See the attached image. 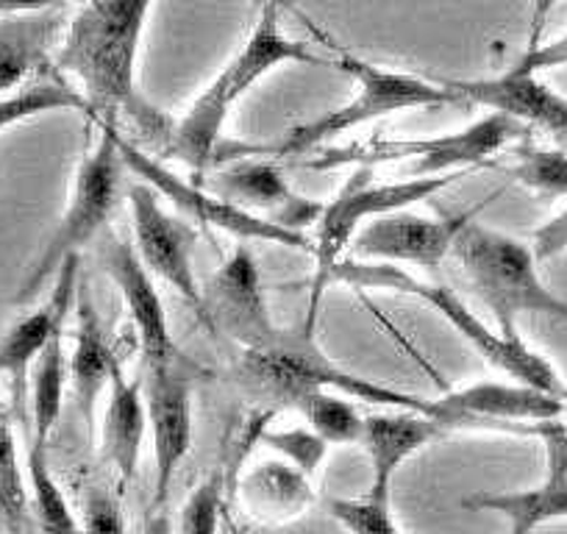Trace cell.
Returning a JSON list of instances; mask_svg holds the SVG:
<instances>
[{
	"mask_svg": "<svg viewBox=\"0 0 567 534\" xmlns=\"http://www.w3.org/2000/svg\"><path fill=\"white\" fill-rule=\"evenodd\" d=\"M148 0H95L75 7L62 37L53 70L70 81L90 109V123L140 134L145 154H167L176 120L156 109L136 84V64L148 14Z\"/></svg>",
	"mask_w": 567,
	"mask_h": 534,
	"instance_id": "obj_1",
	"label": "cell"
},
{
	"mask_svg": "<svg viewBox=\"0 0 567 534\" xmlns=\"http://www.w3.org/2000/svg\"><path fill=\"white\" fill-rule=\"evenodd\" d=\"M284 64H331L318 57L307 42L292 40L281 31V9L265 3L259 9L248 40L228 59L226 68L206 84V90L187 106V112L173 125L171 148L165 156L184 162L193 171L204 173L220 156V140L234 103L243 101L245 92Z\"/></svg>",
	"mask_w": 567,
	"mask_h": 534,
	"instance_id": "obj_2",
	"label": "cell"
},
{
	"mask_svg": "<svg viewBox=\"0 0 567 534\" xmlns=\"http://www.w3.org/2000/svg\"><path fill=\"white\" fill-rule=\"evenodd\" d=\"M237 384L265 410V415L292 410L303 392L331 390L346 398L370 401V404L423 412L434 418V401L392 390V387L340 368L334 359L326 357L323 348L315 340V329H307V326L284 329L281 337L265 351L243 353L237 364Z\"/></svg>",
	"mask_w": 567,
	"mask_h": 534,
	"instance_id": "obj_3",
	"label": "cell"
},
{
	"mask_svg": "<svg viewBox=\"0 0 567 534\" xmlns=\"http://www.w3.org/2000/svg\"><path fill=\"white\" fill-rule=\"evenodd\" d=\"M346 285L353 290H390L398 296L417 298L429 309L440 315L473 351L487 359L493 368L509 376L517 384L534 387L548 396L565 398L567 387L561 384V376L556 373L554 364L523 342L520 335H501L498 329H489L451 287L434 285V281H420L403 267L395 265H375V261L342 259L329 270L323 281V296L329 287Z\"/></svg>",
	"mask_w": 567,
	"mask_h": 534,
	"instance_id": "obj_4",
	"label": "cell"
},
{
	"mask_svg": "<svg viewBox=\"0 0 567 534\" xmlns=\"http://www.w3.org/2000/svg\"><path fill=\"white\" fill-rule=\"evenodd\" d=\"M451 256L478 301L489 309L501 335H517L523 315H543L567 324V301L543 281L528 243L482 226L473 217L456 237Z\"/></svg>",
	"mask_w": 567,
	"mask_h": 534,
	"instance_id": "obj_5",
	"label": "cell"
},
{
	"mask_svg": "<svg viewBox=\"0 0 567 534\" xmlns=\"http://www.w3.org/2000/svg\"><path fill=\"white\" fill-rule=\"evenodd\" d=\"M528 131L504 114H487L460 131L437 137L390 140L375 137L368 143L329 145L307 156L303 165L312 171H340V167H395V178H434L465 173L473 165H487L489 160L526 137Z\"/></svg>",
	"mask_w": 567,
	"mask_h": 534,
	"instance_id": "obj_6",
	"label": "cell"
},
{
	"mask_svg": "<svg viewBox=\"0 0 567 534\" xmlns=\"http://www.w3.org/2000/svg\"><path fill=\"white\" fill-rule=\"evenodd\" d=\"M331 51L337 57L329 59V62L337 70L351 75L357 92L337 109H329V112L318 114V117L287 131V137L278 145H272V148H267V154L312 156L318 151L329 148L331 140L342 137V134L364 123H373L379 117L409 112V109H434L462 103L460 95L449 84H434V81L417 79L412 73H401V70L364 62V59L353 57L351 51L340 45H331Z\"/></svg>",
	"mask_w": 567,
	"mask_h": 534,
	"instance_id": "obj_7",
	"label": "cell"
},
{
	"mask_svg": "<svg viewBox=\"0 0 567 534\" xmlns=\"http://www.w3.org/2000/svg\"><path fill=\"white\" fill-rule=\"evenodd\" d=\"M465 173L454 176H434V178H379L370 167H353L348 182L342 184L340 193L323 204L318 220V237L312 239L315 254V276L309 287V307L303 326L315 329L318 324L320 304H323V281L337 261L346 259V250L351 248L353 237L364 226L384 217L409 212V206L420 201L434 198L445 187L462 178Z\"/></svg>",
	"mask_w": 567,
	"mask_h": 534,
	"instance_id": "obj_8",
	"label": "cell"
},
{
	"mask_svg": "<svg viewBox=\"0 0 567 534\" xmlns=\"http://www.w3.org/2000/svg\"><path fill=\"white\" fill-rule=\"evenodd\" d=\"M92 125H97L101 134H97L95 145L86 151L84 160L75 167L64 215L59 217L45 250H42L40 259L34 261L25 281L20 285L18 296H14L18 304H29L48 281L56 279L64 261L81 259V250L106 228L109 217L117 206L120 178H123L125 171L117 148V129L103 123Z\"/></svg>",
	"mask_w": 567,
	"mask_h": 534,
	"instance_id": "obj_9",
	"label": "cell"
},
{
	"mask_svg": "<svg viewBox=\"0 0 567 534\" xmlns=\"http://www.w3.org/2000/svg\"><path fill=\"white\" fill-rule=\"evenodd\" d=\"M117 148L120 160H123L125 171H131L134 176L142 178V184H148L159 198H167L176 206L182 215H187L189 220L198 223V226L217 228L223 234H231L239 243H267V245H284V248L292 250H309L312 248V239L303 232H292V228H284L278 223L265 220V217H256L250 212L239 209L231 201L220 198L212 189L195 187L187 178H182L178 173H173L171 167L162 165L156 156L145 154L136 145H131L128 140L117 131Z\"/></svg>",
	"mask_w": 567,
	"mask_h": 534,
	"instance_id": "obj_10",
	"label": "cell"
},
{
	"mask_svg": "<svg viewBox=\"0 0 567 534\" xmlns=\"http://www.w3.org/2000/svg\"><path fill=\"white\" fill-rule=\"evenodd\" d=\"M200 318L239 346V351H265L281 337L272 320L270 307H267L265 285H261L259 265L245 243L228 254L204 287V309Z\"/></svg>",
	"mask_w": 567,
	"mask_h": 534,
	"instance_id": "obj_11",
	"label": "cell"
},
{
	"mask_svg": "<svg viewBox=\"0 0 567 534\" xmlns=\"http://www.w3.org/2000/svg\"><path fill=\"white\" fill-rule=\"evenodd\" d=\"M567 401L517 381H476L445 392L434 401V421L449 429H495V432L532 434L539 423L559 421Z\"/></svg>",
	"mask_w": 567,
	"mask_h": 534,
	"instance_id": "obj_12",
	"label": "cell"
},
{
	"mask_svg": "<svg viewBox=\"0 0 567 534\" xmlns=\"http://www.w3.org/2000/svg\"><path fill=\"white\" fill-rule=\"evenodd\" d=\"M131 206V248L136 259L154 279H162L173 292L184 298L189 307L204 309V287L195 279L193 245L189 228L167 215L159 204V195L148 184H134L128 189Z\"/></svg>",
	"mask_w": 567,
	"mask_h": 534,
	"instance_id": "obj_13",
	"label": "cell"
},
{
	"mask_svg": "<svg viewBox=\"0 0 567 534\" xmlns=\"http://www.w3.org/2000/svg\"><path fill=\"white\" fill-rule=\"evenodd\" d=\"M145 381V407H148L151 445H154V495L151 504L167 506L178 468L193 451V384L176 364L151 368Z\"/></svg>",
	"mask_w": 567,
	"mask_h": 534,
	"instance_id": "obj_14",
	"label": "cell"
},
{
	"mask_svg": "<svg viewBox=\"0 0 567 534\" xmlns=\"http://www.w3.org/2000/svg\"><path fill=\"white\" fill-rule=\"evenodd\" d=\"M482 209V206H478ZM478 209L451 217H420L412 212L375 220L353 237V259L375 265H414L423 270H437L454 250L456 237Z\"/></svg>",
	"mask_w": 567,
	"mask_h": 534,
	"instance_id": "obj_15",
	"label": "cell"
},
{
	"mask_svg": "<svg viewBox=\"0 0 567 534\" xmlns=\"http://www.w3.org/2000/svg\"><path fill=\"white\" fill-rule=\"evenodd\" d=\"M101 261L112 285L117 287L120 298H123V307L131 318V329H134L136 342H140L145 370L176 364L178 348L171 335V324H167L165 301L156 290L154 276L136 259L128 239L117 237V234H106Z\"/></svg>",
	"mask_w": 567,
	"mask_h": 534,
	"instance_id": "obj_16",
	"label": "cell"
},
{
	"mask_svg": "<svg viewBox=\"0 0 567 534\" xmlns=\"http://www.w3.org/2000/svg\"><path fill=\"white\" fill-rule=\"evenodd\" d=\"M79 265L81 259L64 261L56 274L51 298L0 337V376H7L9 390H12V410L20 423H29V390L37 359L42 357L53 335L64 329L68 312L75 307V292L81 285Z\"/></svg>",
	"mask_w": 567,
	"mask_h": 534,
	"instance_id": "obj_17",
	"label": "cell"
},
{
	"mask_svg": "<svg viewBox=\"0 0 567 534\" xmlns=\"http://www.w3.org/2000/svg\"><path fill=\"white\" fill-rule=\"evenodd\" d=\"M465 106H484L489 114L520 123L526 131H543L545 137L567 148V97L550 90L539 75L504 70L489 79L449 81Z\"/></svg>",
	"mask_w": 567,
	"mask_h": 534,
	"instance_id": "obj_18",
	"label": "cell"
},
{
	"mask_svg": "<svg viewBox=\"0 0 567 534\" xmlns=\"http://www.w3.org/2000/svg\"><path fill=\"white\" fill-rule=\"evenodd\" d=\"M73 9L62 3L45 7H7L0 14V97L23 90L53 70Z\"/></svg>",
	"mask_w": 567,
	"mask_h": 534,
	"instance_id": "obj_19",
	"label": "cell"
},
{
	"mask_svg": "<svg viewBox=\"0 0 567 534\" xmlns=\"http://www.w3.org/2000/svg\"><path fill=\"white\" fill-rule=\"evenodd\" d=\"M532 438L545 443V479L537 487L512 493H478L462 504L471 510L498 512L509 521V534H534L539 526L567 521V440L561 438L559 421L539 423Z\"/></svg>",
	"mask_w": 567,
	"mask_h": 534,
	"instance_id": "obj_20",
	"label": "cell"
},
{
	"mask_svg": "<svg viewBox=\"0 0 567 534\" xmlns=\"http://www.w3.org/2000/svg\"><path fill=\"white\" fill-rule=\"evenodd\" d=\"M209 189L239 209L292 232H303V226L318 223L323 212V204L298 195L272 162H237L220 167Z\"/></svg>",
	"mask_w": 567,
	"mask_h": 534,
	"instance_id": "obj_21",
	"label": "cell"
},
{
	"mask_svg": "<svg viewBox=\"0 0 567 534\" xmlns=\"http://www.w3.org/2000/svg\"><path fill=\"white\" fill-rule=\"evenodd\" d=\"M440 434H443V427L432 415H423V412L392 410L364 418L359 445H362L370 462L368 493L392 499L398 471L417 451H423L432 440H437Z\"/></svg>",
	"mask_w": 567,
	"mask_h": 534,
	"instance_id": "obj_22",
	"label": "cell"
},
{
	"mask_svg": "<svg viewBox=\"0 0 567 534\" xmlns=\"http://www.w3.org/2000/svg\"><path fill=\"white\" fill-rule=\"evenodd\" d=\"M75 331H73V353H70V381L79 396L81 415L90 432H95L97 407L106 398L112 384L114 370L123 368V357L114 351L109 342L103 320L97 315L95 301L90 296V287L81 281L75 292Z\"/></svg>",
	"mask_w": 567,
	"mask_h": 534,
	"instance_id": "obj_23",
	"label": "cell"
},
{
	"mask_svg": "<svg viewBox=\"0 0 567 534\" xmlns=\"http://www.w3.org/2000/svg\"><path fill=\"white\" fill-rule=\"evenodd\" d=\"M145 434H148L145 381H142V376L128 379L125 370L117 368L106 398H103L101 454L109 462V468L117 473L120 487H128L136 479Z\"/></svg>",
	"mask_w": 567,
	"mask_h": 534,
	"instance_id": "obj_24",
	"label": "cell"
},
{
	"mask_svg": "<svg viewBox=\"0 0 567 534\" xmlns=\"http://www.w3.org/2000/svg\"><path fill=\"white\" fill-rule=\"evenodd\" d=\"M239 506L261 526H284L307 515L315 504L312 476L287 460H261L231 484Z\"/></svg>",
	"mask_w": 567,
	"mask_h": 534,
	"instance_id": "obj_25",
	"label": "cell"
},
{
	"mask_svg": "<svg viewBox=\"0 0 567 534\" xmlns=\"http://www.w3.org/2000/svg\"><path fill=\"white\" fill-rule=\"evenodd\" d=\"M70 379V357L64 353V329L53 335L31 373V443L45 445L62 418L64 384Z\"/></svg>",
	"mask_w": 567,
	"mask_h": 534,
	"instance_id": "obj_26",
	"label": "cell"
},
{
	"mask_svg": "<svg viewBox=\"0 0 567 534\" xmlns=\"http://www.w3.org/2000/svg\"><path fill=\"white\" fill-rule=\"evenodd\" d=\"M48 112H84L90 117V109H86L81 92L56 70H48L23 90L0 97V134Z\"/></svg>",
	"mask_w": 567,
	"mask_h": 534,
	"instance_id": "obj_27",
	"label": "cell"
},
{
	"mask_svg": "<svg viewBox=\"0 0 567 534\" xmlns=\"http://www.w3.org/2000/svg\"><path fill=\"white\" fill-rule=\"evenodd\" d=\"M292 410L307 421L309 432L318 434L326 445H353L362 440L364 418L359 415L351 398L331 390L303 392Z\"/></svg>",
	"mask_w": 567,
	"mask_h": 534,
	"instance_id": "obj_28",
	"label": "cell"
},
{
	"mask_svg": "<svg viewBox=\"0 0 567 534\" xmlns=\"http://www.w3.org/2000/svg\"><path fill=\"white\" fill-rule=\"evenodd\" d=\"M29 493V479L20 468L12 415L7 407H0V534H23Z\"/></svg>",
	"mask_w": 567,
	"mask_h": 534,
	"instance_id": "obj_29",
	"label": "cell"
},
{
	"mask_svg": "<svg viewBox=\"0 0 567 534\" xmlns=\"http://www.w3.org/2000/svg\"><path fill=\"white\" fill-rule=\"evenodd\" d=\"M29 487L40 534H81V521L73 515L48 465L45 445H29Z\"/></svg>",
	"mask_w": 567,
	"mask_h": 534,
	"instance_id": "obj_30",
	"label": "cell"
},
{
	"mask_svg": "<svg viewBox=\"0 0 567 534\" xmlns=\"http://www.w3.org/2000/svg\"><path fill=\"white\" fill-rule=\"evenodd\" d=\"M231 490V479H228L226 468L212 471L178 512L176 534H223V521H226V495Z\"/></svg>",
	"mask_w": 567,
	"mask_h": 534,
	"instance_id": "obj_31",
	"label": "cell"
},
{
	"mask_svg": "<svg viewBox=\"0 0 567 534\" xmlns=\"http://www.w3.org/2000/svg\"><path fill=\"white\" fill-rule=\"evenodd\" d=\"M506 176L543 198H567V151L520 148Z\"/></svg>",
	"mask_w": 567,
	"mask_h": 534,
	"instance_id": "obj_32",
	"label": "cell"
},
{
	"mask_svg": "<svg viewBox=\"0 0 567 534\" xmlns=\"http://www.w3.org/2000/svg\"><path fill=\"white\" fill-rule=\"evenodd\" d=\"M329 515L348 534H403L392 512V499L384 495L364 493L359 499H331Z\"/></svg>",
	"mask_w": 567,
	"mask_h": 534,
	"instance_id": "obj_33",
	"label": "cell"
},
{
	"mask_svg": "<svg viewBox=\"0 0 567 534\" xmlns=\"http://www.w3.org/2000/svg\"><path fill=\"white\" fill-rule=\"evenodd\" d=\"M259 443H267L270 449L281 451L284 460L290 462V465L301 468L307 476H315L320 471V465H323L326 454H329V445L318 434L309 432L307 427L287 429V432H265L261 429Z\"/></svg>",
	"mask_w": 567,
	"mask_h": 534,
	"instance_id": "obj_34",
	"label": "cell"
},
{
	"mask_svg": "<svg viewBox=\"0 0 567 534\" xmlns=\"http://www.w3.org/2000/svg\"><path fill=\"white\" fill-rule=\"evenodd\" d=\"M81 534H128L120 499L103 484H90L81 506Z\"/></svg>",
	"mask_w": 567,
	"mask_h": 534,
	"instance_id": "obj_35",
	"label": "cell"
},
{
	"mask_svg": "<svg viewBox=\"0 0 567 534\" xmlns=\"http://www.w3.org/2000/svg\"><path fill=\"white\" fill-rule=\"evenodd\" d=\"M556 68H567V31L565 34L554 37V40L528 48V51L512 64V70L526 75H539L545 73V70H556Z\"/></svg>",
	"mask_w": 567,
	"mask_h": 534,
	"instance_id": "obj_36",
	"label": "cell"
},
{
	"mask_svg": "<svg viewBox=\"0 0 567 534\" xmlns=\"http://www.w3.org/2000/svg\"><path fill=\"white\" fill-rule=\"evenodd\" d=\"M528 245H532L534 259H537L539 265L567 254V204L532 234V243Z\"/></svg>",
	"mask_w": 567,
	"mask_h": 534,
	"instance_id": "obj_37",
	"label": "cell"
},
{
	"mask_svg": "<svg viewBox=\"0 0 567 534\" xmlns=\"http://www.w3.org/2000/svg\"><path fill=\"white\" fill-rule=\"evenodd\" d=\"M142 534H176V526H173V517L167 512V506L148 504L145 521H142Z\"/></svg>",
	"mask_w": 567,
	"mask_h": 534,
	"instance_id": "obj_38",
	"label": "cell"
},
{
	"mask_svg": "<svg viewBox=\"0 0 567 534\" xmlns=\"http://www.w3.org/2000/svg\"><path fill=\"white\" fill-rule=\"evenodd\" d=\"M559 432H561V438L567 440V423H561V421H559Z\"/></svg>",
	"mask_w": 567,
	"mask_h": 534,
	"instance_id": "obj_39",
	"label": "cell"
},
{
	"mask_svg": "<svg viewBox=\"0 0 567 534\" xmlns=\"http://www.w3.org/2000/svg\"><path fill=\"white\" fill-rule=\"evenodd\" d=\"M226 523H228V532H231V534H239V532H237V526H234L231 521H226Z\"/></svg>",
	"mask_w": 567,
	"mask_h": 534,
	"instance_id": "obj_40",
	"label": "cell"
},
{
	"mask_svg": "<svg viewBox=\"0 0 567 534\" xmlns=\"http://www.w3.org/2000/svg\"><path fill=\"white\" fill-rule=\"evenodd\" d=\"M226 521H228V517H226ZM223 534H231V532H228V523H226V532H223Z\"/></svg>",
	"mask_w": 567,
	"mask_h": 534,
	"instance_id": "obj_41",
	"label": "cell"
},
{
	"mask_svg": "<svg viewBox=\"0 0 567 534\" xmlns=\"http://www.w3.org/2000/svg\"><path fill=\"white\" fill-rule=\"evenodd\" d=\"M565 401H567V390H565Z\"/></svg>",
	"mask_w": 567,
	"mask_h": 534,
	"instance_id": "obj_42",
	"label": "cell"
},
{
	"mask_svg": "<svg viewBox=\"0 0 567 534\" xmlns=\"http://www.w3.org/2000/svg\"><path fill=\"white\" fill-rule=\"evenodd\" d=\"M0 407H3V404H0Z\"/></svg>",
	"mask_w": 567,
	"mask_h": 534,
	"instance_id": "obj_43",
	"label": "cell"
}]
</instances>
